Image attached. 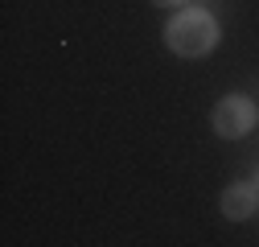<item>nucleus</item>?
<instances>
[{"label": "nucleus", "mask_w": 259, "mask_h": 247, "mask_svg": "<svg viewBox=\"0 0 259 247\" xmlns=\"http://www.w3.org/2000/svg\"><path fill=\"white\" fill-rule=\"evenodd\" d=\"M210 124H214L218 136H247L255 124H259V107L247 95H226V99H218Z\"/></svg>", "instance_id": "nucleus-2"}, {"label": "nucleus", "mask_w": 259, "mask_h": 247, "mask_svg": "<svg viewBox=\"0 0 259 247\" xmlns=\"http://www.w3.org/2000/svg\"><path fill=\"white\" fill-rule=\"evenodd\" d=\"M218 42V25L210 13L202 9H189V13H177L169 25H165V46L177 54V58H202L210 54Z\"/></svg>", "instance_id": "nucleus-1"}, {"label": "nucleus", "mask_w": 259, "mask_h": 247, "mask_svg": "<svg viewBox=\"0 0 259 247\" xmlns=\"http://www.w3.org/2000/svg\"><path fill=\"white\" fill-rule=\"evenodd\" d=\"M156 9H177V5H185V0H152Z\"/></svg>", "instance_id": "nucleus-4"}, {"label": "nucleus", "mask_w": 259, "mask_h": 247, "mask_svg": "<svg viewBox=\"0 0 259 247\" xmlns=\"http://www.w3.org/2000/svg\"><path fill=\"white\" fill-rule=\"evenodd\" d=\"M218 206H222L226 219H235V223L251 219L255 206H259V185H255V181H235V185H226L222 198H218Z\"/></svg>", "instance_id": "nucleus-3"}, {"label": "nucleus", "mask_w": 259, "mask_h": 247, "mask_svg": "<svg viewBox=\"0 0 259 247\" xmlns=\"http://www.w3.org/2000/svg\"><path fill=\"white\" fill-rule=\"evenodd\" d=\"M255 185H259V169H255Z\"/></svg>", "instance_id": "nucleus-5"}]
</instances>
